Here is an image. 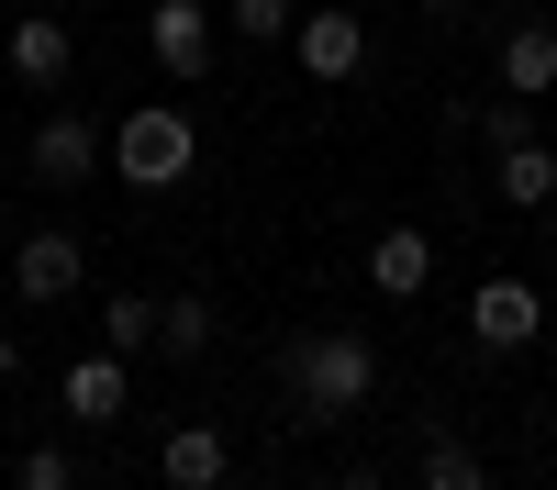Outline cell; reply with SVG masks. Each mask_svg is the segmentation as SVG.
Returning <instances> with one entry per match:
<instances>
[{
  "mask_svg": "<svg viewBox=\"0 0 557 490\" xmlns=\"http://www.w3.org/2000/svg\"><path fill=\"white\" fill-rule=\"evenodd\" d=\"M278 379H290V424H335V413H357V401L380 390V356H368V335L323 324V335H290Z\"/></svg>",
  "mask_w": 557,
  "mask_h": 490,
  "instance_id": "cell-1",
  "label": "cell"
},
{
  "mask_svg": "<svg viewBox=\"0 0 557 490\" xmlns=\"http://www.w3.org/2000/svg\"><path fill=\"white\" fill-rule=\"evenodd\" d=\"M201 167V123L190 112H123L112 123V178L123 190H178Z\"/></svg>",
  "mask_w": 557,
  "mask_h": 490,
  "instance_id": "cell-2",
  "label": "cell"
},
{
  "mask_svg": "<svg viewBox=\"0 0 557 490\" xmlns=\"http://www.w3.org/2000/svg\"><path fill=\"white\" fill-rule=\"evenodd\" d=\"M101 123H78V112H57V123H34V178L45 190H89V178H101Z\"/></svg>",
  "mask_w": 557,
  "mask_h": 490,
  "instance_id": "cell-3",
  "label": "cell"
},
{
  "mask_svg": "<svg viewBox=\"0 0 557 490\" xmlns=\"http://www.w3.org/2000/svg\"><path fill=\"white\" fill-rule=\"evenodd\" d=\"M535 324H546L535 279H480V290H469V335H480V345L513 356V345H535Z\"/></svg>",
  "mask_w": 557,
  "mask_h": 490,
  "instance_id": "cell-4",
  "label": "cell"
},
{
  "mask_svg": "<svg viewBox=\"0 0 557 490\" xmlns=\"http://www.w3.org/2000/svg\"><path fill=\"white\" fill-rule=\"evenodd\" d=\"M146 56L168 78H201L212 67V12H201V0H157V12H146Z\"/></svg>",
  "mask_w": 557,
  "mask_h": 490,
  "instance_id": "cell-5",
  "label": "cell"
},
{
  "mask_svg": "<svg viewBox=\"0 0 557 490\" xmlns=\"http://www.w3.org/2000/svg\"><path fill=\"white\" fill-rule=\"evenodd\" d=\"M57 401H67V424H123V401H134V368H123L112 345H89L78 368L57 379Z\"/></svg>",
  "mask_w": 557,
  "mask_h": 490,
  "instance_id": "cell-6",
  "label": "cell"
},
{
  "mask_svg": "<svg viewBox=\"0 0 557 490\" xmlns=\"http://www.w3.org/2000/svg\"><path fill=\"white\" fill-rule=\"evenodd\" d=\"M290 56H301L312 78H357V67H368V23H357V12H301V23H290Z\"/></svg>",
  "mask_w": 557,
  "mask_h": 490,
  "instance_id": "cell-7",
  "label": "cell"
},
{
  "mask_svg": "<svg viewBox=\"0 0 557 490\" xmlns=\"http://www.w3.org/2000/svg\"><path fill=\"white\" fill-rule=\"evenodd\" d=\"M0 67H12L23 89H57V78L78 67V45H67V23H57V12H34V23L0 34Z\"/></svg>",
  "mask_w": 557,
  "mask_h": 490,
  "instance_id": "cell-8",
  "label": "cell"
},
{
  "mask_svg": "<svg viewBox=\"0 0 557 490\" xmlns=\"http://www.w3.org/2000/svg\"><path fill=\"white\" fill-rule=\"evenodd\" d=\"M424 279H435V246L412 235V223H391V235L368 246V290L380 301H424Z\"/></svg>",
  "mask_w": 557,
  "mask_h": 490,
  "instance_id": "cell-9",
  "label": "cell"
},
{
  "mask_svg": "<svg viewBox=\"0 0 557 490\" xmlns=\"http://www.w3.org/2000/svg\"><path fill=\"white\" fill-rule=\"evenodd\" d=\"M223 468H235V445H223L212 424H178V435L157 445V479H168V490H223Z\"/></svg>",
  "mask_w": 557,
  "mask_h": 490,
  "instance_id": "cell-10",
  "label": "cell"
},
{
  "mask_svg": "<svg viewBox=\"0 0 557 490\" xmlns=\"http://www.w3.org/2000/svg\"><path fill=\"white\" fill-rule=\"evenodd\" d=\"M78 267H89V256H78V235H23L12 290H23V301H67V290H78Z\"/></svg>",
  "mask_w": 557,
  "mask_h": 490,
  "instance_id": "cell-11",
  "label": "cell"
},
{
  "mask_svg": "<svg viewBox=\"0 0 557 490\" xmlns=\"http://www.w3.org/2000/svg\"><path fill=\"white\" fill-rule=\"evenodd\" d=\"M502 89H513V101H546L557 89V23H513L502 34Z\"/></svg>",
  "mask_w": 557,
  "mask_h": 490,
  "instance_id": "cell-12",
  "label": "cell"
},
{
  "mask_svg": "<svg viewBox=\"0 0 557 490\" xmlns=\"http://www.w3.org/2000/svg\"><path fill=\"white\" fill-rule=\"evenodd\" d=\"M502 201H557V146H546V134H524V146H502Z\"/></svg>",
  "mask_w": 557,
  "mask_h": 490,
  "instance_id": "cell-13",
  "label": "cell"
},
{
  "mask_svg": "<svg viewBox=\"0 0 557 490\" xmlns=\"http://www.w3.org/2000/svg\"><path fill=\"white\" fill-rule=\"evenodd\" d=\"M101 345L112 356H146L157 345V290H101Z\"/></svg>",
  "mask_w": 557,
  "mask_h": 490,
  "instance_id": "cell-14",
  "label": "cell"
},
{
  "mask_svg": "<svg viewBox=\"0 0 557 490\" xmlns=\"http://www.w3.org/2000/svg\"><path fill=\"white\" fill-rule=\"evenodd\" d=\"M157 345H168V356H201V345H212V301H201V290H168V301H157Z\"/></svg>",
  "mask_w": 557,
  "mask_h": 490,
  "instance_id": "cell-15",
  "label": "cell"
},
{
  "mask_svg": "<svg viewBox=\"0 0 557 490\" xmlns=\"http://www.w3.org/2000/svg\"><path fill=\"white\" fill-rule=\"evenodd\" d=\"M12 490H78V457H67V445H23Z\"/></svg>",
  "mask_w": 557,
  "mask_h": 490,
  "instance_id": "cell-16",
  "label": "cell"
},
{
  "mask_svg": "<svg viewBox=\"0 0 557 490\" xmlns=\"http://www.w3.org/2000/svg\"><path fill=\"white\" fill-rule=\"evenodd\" d=\"M424 490H491V468L469 445H424Z\"/></svg>",
  "mask_w": 557,
  "mask_h": 490,
  "instance_id": "cell-17",
  "label": "cell"
},
{
  "mask_svg": "<svg viewBox=\"0 0 557 490\" xmlns=\"http://www.w3.org/2000/svg\"><path fill=\"white\" fill-rule=\"evenodd\" d=\"M223 23H235V34H257V45H278V34H290V0H235Z\"/></svg>",
  "mask_w": 557,
  "mask_h": 490,
  "instance_id": "cell-18",
  "label": "cell"
},
{
  "mask_svg": "<svg viewBox=\"0 0 557 490\" xmlns=\"http://www.w3.org/2000/svg\"><path fill=\"white\" fill-rule=\"evenodd\" d=\"M480 123H491V146H524V134H535V112L513 101V89H502V112H480Z\"/></svg>",
  "mask_w": 557,
  "mask_h": 490,
  "instance_id": "cell-19",
  "label": "cell"
},
{
  "mask_svg": "<svg viewBox=\"0 0 557 490\" xmlns=\"http://www.w3.org/2000/svg\"><path fill=\"white\" fill-rule=\"evenodd\" d=\"M12 368H23V356H12V335H0V379H12Z\"/></svg>",
  "mask_w": 557,
  "mask_h": 490,
  "instance_id": "cell-20",
  "label": "cell"
},
{
  "mask_svg": "<svg viewBox=\"0 0 557 490\" xmlns=\"http://www.w3.org/2000/svg\"><path fill=\"white\" fill-rule=\"evenodd\" d=\"M335 490H391V479H335Z\"/></svg>",
  "mask_w": 557,
  "mask_h": 490,
  "instance_id": "cell-21",
  "label": "cell"
},
{
  "mask_svg": "<svg viewBox=\"0 0 557 490\" xmlns=\"http://www.w3.org/2000/svg\"><path fill=\"white\" fill-rule=\"evenodd\" d=\"M424 12H469V0H424Z\"/></svg>",
  "mask_w": 557,
  "mask_h": 490,
  "instance_id": "cell-22",
  "label": "cell"
},
{
  "mask_svg": "<svg viewBox=\"0 0 557 490\" xmlns=\"http://www.w3.org/2000/svg\"><path fill=\"white\" fill-rule=\"evenodd\" d=\"M34 12H67V0H34Z\"/></svg>",
  "mask_w": 557,
  "mask_h": 490,
  "instance_id": "cell-23",
  "label": "cell"
}]
</instances>
